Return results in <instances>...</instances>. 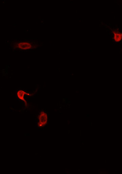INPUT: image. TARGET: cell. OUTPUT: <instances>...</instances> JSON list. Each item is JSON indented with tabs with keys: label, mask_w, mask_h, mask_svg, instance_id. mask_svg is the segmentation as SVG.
I'll use <instances>...</instances> for the list:
<instances>
[{
	"label": "cell",
	"mask_w": 122,
	"mask_h": 174,
	"mask_svg": "<svg viewBox=\"0 0 122 174\" xmlns=\"http://www.w3.org/2000/svg\"><path fill=\"white\" fill-rule=\"evenodd\" d=\"M38 126L39 128H42L47 125L48 123V116L47 113L44 111H41L40 112L38 116Z\"/></svg>",
	"instance_id": "cell-1"
},
{
	"label": "cell",
	"mask_w": 122,
	"mask_h": 174,
	"mask_svg": "<svg viewBox=\"0 0 122 174\" xmlns=\"http://www.w3.org/2000/svg\"><path fill=\"white\" fill-rule=\"evenodd\" d=\"M17 47L20 50H26L34 48V45L28 42H20L17 44Z\"/></svg>",
	"instance_id": "cell-2"
},
{
	"label": "cell",
	"mask_w": 122,
	"mask_h": 174,
	"mask_svg": "<svg viewBox=\"0 0 122 174\" xmlns=\"http://www.w3.org/2000/svg\"><path fill=\"white\" fill-rule=\"evenodd\" d=\"M25 95H29V96L32 95L30 93L25 92V91L23 90H19L17 92V96L18 98L21 99V101H23L24 103H25V106L27 107L28 105L27 102V100L25 99Z\"/></svg>",
	"instance_id": "cell-3"
},
{
	"label": "cell",
	"mask_w": 122,
	"mask_h": 174,
	"mask_svg": "<svg viewBox=\"0 0 122 174\" xmlns=\"http://www.w3.org/2000/svg\"><path fill=\"white\" fill-rule=\"evenodd\" d=\"M112 32L114 35V39L116 42H119L121 41L122 34L118 30H112Z\"/></svg>",
	"instance_id": "cell-4"
}]
</instances>
